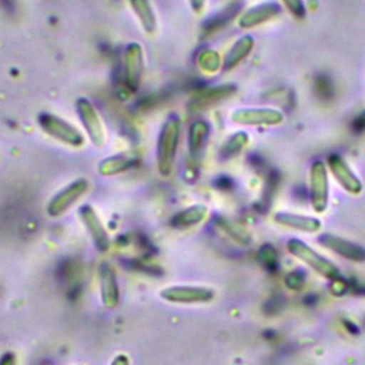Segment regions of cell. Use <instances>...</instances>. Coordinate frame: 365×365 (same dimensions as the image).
<instances>
[{
	"mask_svg": "<svg viewBox=\"0 0 365 365\" xmlns=\"http://www.w3.org/2000/svg\"><path fill=\"white\" fill-rule=\"evenodd\" d=\"M180 134H181V118L173 113L161 124V128L157 137L155 158H157L158 173L163 177L170 175L174 168Z\"/></svg>",
	"mask_w": 365,
	"mask_h": 365,
	"instance_id": "1",
	"label": "cell"
},
{
	"mask_svg": "<svg viewBox=\"0 0 365 365\" xmlns=\"http://www.w3.org/2000/svg\"><path fill=\"white\" fill-rule=\"evenodd\" d=\"M37 124L44 134L64 145L78 148L86 141L84 133L77 125L57 114L41 111L37 115Z\"/></svg>",
	"mask_w": 365,
	"mask_h": 365,
	"instance_id": "2",
	"label": "cell"
},
{
	"mask_svg": "<svg viewBox=\"0 0 365 365\" xmlns=\"http://www.w3.org/2000/svg\"><path fill=\"white\" fill-rule=\"evenodd\" d=\"M74 108L83 125V130L86 131L91 144L97 148L104 147L107 143V130L93 101L88 100L87 97H78L74 103Z\"/></svg>",
	"mask_w": 365,
	"mask_h": 365,
	"instance_id": "3",
	"label": "cell"
},
{
	"mask_svg": "<svg viewBox=\"0 0 365 365\" xmlns=\"http://www.w3.org/2000/svg\"><path fill=\"white\" fill-rule=\"evenodd\" d=\"M287 250L291 255H294L297 259L305 262L308 267H311L317 274L322 275L327 279H336L341 274L336 265H334L329 259L322 257L319 252H317L314 248L307 245L304 241L291 238L287 242Z\"/></svg>",
	"mask_w": 365,
	"mask_h": 365,
	"instance_id": "4",
	"label": "cell"
},
{
	"mask_svg": "<svg viewBox=\"0 0 365 365\" xmlns=\"http://www.w3.org/2000/svg\"><path fill=\"white\" fill-rule=\"evenodd\" d=\"M123 81L125 87L135 93L140 88L144 73V50L140 43L131 41L123 50Z\"/></svg>",
	"mask_w": 365,
	"mask_h": 365,
	"instance_id": "5",
	"label": "cell"
},
{
	"mask_svg": "<svg viewBox=\"0 0 365 365\" xmlns=\"http://www.w3.org/2000/svg\"><path fill=\"white\" fill-rule=\"evenodd\" d=\"M90 188V182L86 178H77L68 182L64 188L57 191L47 202V214L50 217H60L70 210Z\"/></svg>",
	"mask_w": 365,
	"mask_h": 365,
	"instance_id": "6",
	"label": "cell"
},
{
	"mask_svg": "<svg viewBox=\"0 0 365 365\" xmlns=\"http://www.w3.org/2000/svg\"><path fill=\"white\" fill-rule=\"evenodd\" d=\"M309 200L315 212H324L328 207V170L321 160H315L309 168Z\"/></svg>",
	"mask_w": 365,
	"mask_h": 365,
	"instance_id": "7",
	"label": "cell"
},
{
	"mask_svg": "<svg viewBox=\"0 0 365 365\" xmlns=\"http://www.w3.org/2000/svg\"><path fill=\"white\" fill-rule=\"evenodd\" d=\"M231 121L238 125H278L284 121L282 111L272 107H242L231 113Z\"/></svg>",
	"mask_w": 365,
	"mask_h": 365,
	"instance_id": "8",
	"label": "cell"
},
{
	"mask_svg": "<svg viewBox=\"0 0 365 365\" xmlns=\"http://www.w3.org/2000/svg\"><path fill=\"white\" fill-rule=\"evenodd\" d=\"M214 291L205 287L177 285L168 287L161 291V297L175 304H202L210 302L214 298Z\"/></svg>",
	"mask_w": 365,
	"mask_h": 365,
	"instance_id": "9",
	"label": "cell"
},
{
	"mask_svg": "<svg viewBox=\"0 0 365 365\" xmlns=\"http://www.w3.org/2000/svg\"><path fill=\"white\" fill-rule=\"evenodd\" d=\"M327 163L331 170V174L335 177V180L345 191H348L349 194H359L362 191L361 180L356 177V174L341 155L331 154L328 155Z\"/></svg>",
	"mask_w": 365,
	"mask_h": 365,
	"instance_id": "10",
	"label": "cell"
},
{
	"mask_svg": "<svg viewBox=\"0 0 365 365\" xmlns=\"http://www.w3.org/2000/svg\"><path fill=\"white\" fill-rule=\"evenodd\" d=\"M78 214H80V218H81L83 224L86 225L87 231L90 232L96 248L98 251L104 252L108 248V232H107L104 224L101 222L98 214L90 204L80 207Z\"/></svg>",
	"mask_w": 365,
	"mask_h": 365,
	"instance_id": "11",
	"label": "cell"
},
{
	"mask_svg": "<svg viewBox=\"0 0 365 365\" xmlns=\"http://www.w3.org/2000/svg\"><path fill=\"white\" fill-rule=\"evenodd\" d=\"M319 242L345 259L355 262L365 261V248L352 241H348L334 234H322L319 237Z\"/></svg>",
	"mask_w": 365,
	"mask_h": 365,
	"instance_id": "12",
	"label": "cell"
},
{
	"mask_svg": "<svg viewBox=\"0 0 365 365\" xmlns=\"http://www.w3.org/2000/svg\"><path fill=\"white\" fill-rule=\"evenodd\" d=\"M281 13V7L277 3H262L257 4L247 11H244L238 19V26L241 29H251L267 23Z\"/></svg>",
	"mask_w": 365,
	"mask_h": 365,
	"instance_id": "13",
	"label": "cell"
},
{
	"mask_svg": "<svg viewBox=\"0 0 365 365\" xmlns=\"http://www.w3.org/2000/svg\"><path fill=\"white\" fill-rule=\"evenodd\" d=\"M100 291L101 301L106 308H115L120 301V289L117 284V277L111 265L101 264L100 267Z\"/></svg>",
	"mask_w": 365,
	"mask_h": 365,
	"instance_id": "14",
	"label": "cell"
},
{
	"mask_svg": "<svg viewBox=\"0 0 365 365\" xmlns=\"http://www.w3.org/2000/svg\"><path fill=\"white\" fill-rule=\"evenodd\" d=\"M274 221L279 225H284L297 231H302V232H317L321 228V221L315 217L285 212V211L275 212Z\"/></svg>",
	"mask_w": 365,
	"mask_h": 365,
	"instance_id": "15",
	"label": "cell"
},
{
	"mask_svg": "<svg viewBox=\"0 0 365 365\" xmlns=\"http://www.w3.org/2000/svg\"><path fill=\"white\" fill-rule=\"evenodd\" d=\"M128 6L137 17L144 33L148 36L155 34L158 21L151 0H128Z\"/></svg>",
	"mask_w": 365,
	"mask_h": 365,
	"instance_id": "16",
	"label": "cell"
},
{
	"mask_svg": "<svg viewBox=\"0 0 365 365\" xmlns=\"http://www.w3.org/2000/svg\"><path fill=\"white\" fill-rule=\"evenodd\" d=\"M254 47V38L251 36H242L240 37L231 48L227 51L224 60H222V67L225 70H232L237 67L242 60L248 57V54L252 51Z\"/></svg>",
	"mask_w": 365,
	"mask_h": 365,
	"instance_id": "17",
	"label": "cell"
},
{
	"mask_svg": "<svg viewBox=\"0 0 365 365\" xmlns=\"http://www.w3.org/2000/svg\"><path fill=\"white\" fill-rule=\"evenodd\" d=\"M134 163H137V158L134 157V154L120 153V154H114L104 158L98 164V171L103 175H115L118 173H124L130 170L134 165Z\"/></svg>",
	"mask_w": 365,
	"mask_h": 365,
	"instance_id": "18",
	"label": "cell"
},
{
	"mask_svg": "<svg viewBox=\"0 0 365 365\" xmlns=\"http://www.w3.org/2000/svg\"><path fill=\"white\" fill-rule=\"evenodd\" d=\"M210 124L204 120H195L194 123H191V125L188 127V137H187V144H188V148H190V153L191 154H198L207 140H208V135H210Z\"/></svg>",
	"mask_w": 365,
	"mask_h": 365,
	"instance_id": "19",
	"label": "cell"
},
{
	"mask_svg": "<svg viewBox=\"0 0 365 365\" xmlns=\"http://www.w3.org/2000/svg\"><path fill=\"white\" fill-rule=\"evenodd\" d=\"M207 207L198 204V205H192L190 208L182 210L181 212L175 214L173 218V224L178 228H188L192 227L198 222H201L205 217H207Z\"/></svg>",
	"mask_w": 365,
	"mask_h": 365,
	"instance_id": "20",
	"label": "cell"
},
{
	"mask_svg": "<svg viewBox=\"0 0 365 365\" xmlns=\"http://www.w3.org/2000/svg\"><path fill=\"white\" fill-rule=\"evenodd\" d=\"M234 93H235V86H232V84H225V86L214 87L210 90H204L202 93L198 94V100L195 104L198 107H207V106L215 104L220 100L230 97Z\"/></svg>",
	"mask_w": 365,
	"mask_h": 365,
	"instance_id": "21",
	"label": "cell"
},
{
	"mask_svg": "<svg viewBox=\"0 0 365 365\" xmlns=\"http://www.w3.org/2000/svg\"><path fill=\"white\" fill-rule=\"evenodd\" d=\"M247 143H248V135H247V133L238 131V133L230 135V138H228V140L225 141V144L222 145L221 153H222V155L227 157V158H228V157H232V155L238 154V153L247 145Z\"/></svg>",
	"mask_w": 365,
	"mask_h": 365,
	"instance_id": "22",
	"label": "cell"
},
{
	"mask_svg": "<svg viewBox=\"0 0 365 365\" xmlns=\"http://www.w3.org/2000/svg\"><path fill=\"white\" fill-rule=\"evenodd\" d=\"M198 66L205 73H215L222 66V60L220 58V54L214 50H204L198 56Z\"/></svg>",
	"mask_w": 365,
	"mask_h": 365,
	"instance_id": "23",
	"label": "cell"
},
{
	"mask_svg": "<svg viewBox=\"0 0 365 365\" xmlns=\"http://www.w3.org/2000/svg\"><path fill=\"white\" fill-rule=\"evenodd\" d=\"M258 261L268 271H277L278 265H279L277 250L272 245H269V244H265V245H262L259 248V251H258Z\"/></svg>",
	"mask_w": 365,
	"mask_h": 365,
	"instance_id": "24",
	"label": "cell"
},
{
	"mask_svg": "<svg viewBox=\"0 0 365 365\" xmlns=\"http://www.w3.org/2000/svg\"><path fill=\"white\" fill-rule=\"evenodd\" d=\"M285 9L295 17L302 19L307 14V9L304 4V0H281Z\"/></svg>",
	"mask_w": 365,
	"mask_h": 365,
	"instance_id": "25",
	"label": "cell"
},
{
	"mask_svg": "<svg viewBox=\"0 0 365 365\" xmlns=\"http://www.w3.org/2000/svg\"><path fill=\"white\" fill-rule=\"evenodd\" d=\"M305 282V274L302 271H292L285 277V284L289 289H299Z\"/></svg>",
	"mask_w": 365,
	"mask_h": 365,
	"instance_id": "26",
	"label": "cell"
},
{
	"mask_svg": "<svg viewBox=\"0 0 365 365\" xmlns=\"http://www.w3.org/2000/svg\"><path fill=\"white\" fill-rule=\"evenodd\" d=\"M352 128L355 131H364L365 130V113H361L354 121H352Z\"/></svg>",
	"mask_w": 365,
	"mask_h": 365,
	"instance_id": "27",
	"label": "cell"
},
{
	"mask_svg": "<svg viewBox=\"0 0 365 365\" xmlns=\"http://www.w3.org/2000/svg\"><path fill=\"white\" fill-rule=\"evenodd\" d=\"M0 365H17L16 355L13 352H7L0 358Z\"/></svg>",
	"mask_w": 365,
	"mask_h": 365,
	"instance_id": "28",
	"label": "cell"
},
{
	"mask_svg": "<svg viewBox=\"0 0 365 365\" xmlns=\"http://www.w3.org/2000/svg\"><path fill=\"white\" fill-rule=\"evenodd\" d=\"M205 1L207 0H190V6L194 13H201L205 7Z\"/></svg>",
	"mask_w": 365,
	"mask_h": 365,
	"instance_id": "29",
	"label": "cell"
},
{
	"mask_svg": "<svg viewBox=\"0 0 365 365\" xmlns=\"http://www.w3.org/2000/svg\"><path fill=\"white\" fill-rule=\"evenodd\" d=\"M111 365H130V359H128V356H127V355H124V354H118V355L113 359Z\"/></svg>",
	"mask_w": 365,
	"mask_h": 365,
	"instance_id": "30",
	"label": "cell"
}]
</instances>
